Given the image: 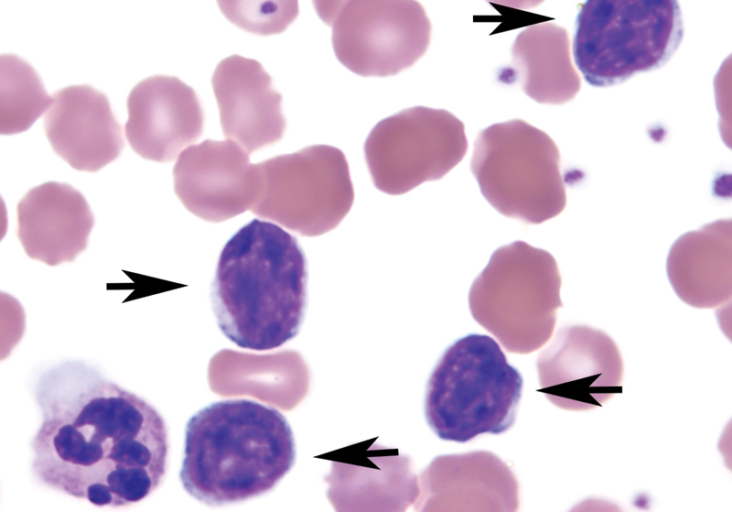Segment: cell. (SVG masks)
Returning <instances> with one entry per match:
<instances>
[{"instance_id":"1","label":"cell","mask_w":732,"mask_h":512,"mask_svg":"<svg viewBox=\"0 0 732 512\" xmlns=\"http://www.w3.org/2000/svg\"><path fill=\"white\" fill-rule=\"evenodd\" d=\"M35 398L42 422L32 471L41 483L98 507L128 506L158 488L167 431L144 399L80 361L45 371Z\"/></svg>"},{"instance_id":"2","label":"cell","mask_w":732,"mask_h":512,"mask_svg":"<svg viewBox=\"0 0 732 512\" xmlns=\"http://www.w3.org/2000/svg\"><path fill=\"white\" fill-rule=\"evenodd\" d=\"M307 265L297 239L253 219L225 244L212 286L221 332L238 347L267 351L293 339L306 306Z\"/></svg>"},{"instance_id":"3","label":"cell","mask_w":732,"mask_h":512,"mask_svg":"<svg viewBox=\"0 0 732 512\" xmlns=\"http://www.w3.org/2000/svg\"><path fill=\"white\" fill-rule=\"evenodd\" d=\"M286 418L248 399L212 403L188 421L180 480L198 501L221 506L260 496L295 462Z\"/></svg>"},{"instance_id":"4","label":"cell","mask_w":732,"mask_h":512,"mask_svg":"<svg viewBox=\"0 0 732 512\" xmlns=\"http://www.w3.org/2000/svg\"><path fill=\"white\" fill-rule=\"evenodd\" d=\"M520 372L491 337L470 334L442 355L427 384L425 416L442 440L468 442L514 424L522 395Z\"/></svg>"},{"instance_id":"5","label":"cell","mask_w":732,"mask_h":512,"mask_svg":"<svg viewBox=\"0 0 732 512\" xmlns=\"http://www.w3.org/2000/svg\"><path fill=\"white\" fill-rule=\"evenodd\" d=\"M575 24L574 60L596 87L662 67L684 31L678 0H586Z\"/></svg>"},{"instance_id":"6","label":"cell","mask_w":732,"mask_h":512,"mask_svg":"<svg viewBox=\"0 0 732 512\" xmlns=\"http://www.w3.org/2000/svg\"><path fill=\"white\" fill-rule=\"evenodd\" d=\"M555 258L524 241L496 249L471 285L474 320L511 353L529 354L552 337L562 307Z\"/></svg>"},{"instance_id":"7","label":"cell","mask_w":732,"mask_h":512,"mask_svg":"<svg viewBox=\"0 0 732 512\" xmlns=\"http://www.w3.org/2000/svg\"><path fill=\"white\" fill-rule=\"evenodd\" d=\"M470 168L484 198L506 217L534 225L566 207L558 147L545 131L524 120L482 129Z\"/></svg>"},{"instance_id":"8","label":"cell","mask_w":732,"mask_h":512,"mask_svg":"<svg viewBox=\"0 0 732 512\" xmlns=\"http://www.w3.org/2000/svg\"><path fill=\"white\" fill-rule=\"evenodd\" d=\"M252 170L249 210L302 236L333 230L354 202L348 162L333 146L312 145L252 164Z\"/></svg>"},{"instance_id":"9","label":"cell","mask_w":732,"mask_h":512,"mask_svg":"<svg viewBox=\"0 0 732 512\" xmlns=\"http://www.w3.org/2000/svg\"><path fill=\"white\" fill-rule=\"evenodd\" d=\"M468 150L464 123L444 109L416 106L379 121L364 144L374 186L401 195L444 177Z\"/></svg>"},{"instance_id":"10","label":"cell","mask_w":732,"mask_h":512,"mask_svg":"<svg viewBox=\"0 0 732 512\" xmlns=\"http://www.w3.org/2000/svg\"><path fill=\"white\" fill-rule=\"evenodd\" d=\"M431 23L417 0H351L332 25L339 62L353 73L386 77L422 57Z\"/></svg>"},{"instance_id":"11","label":"cell","mask_w":732,"mask_h":512,"mask_svg":"<svg viewBox=\"0 0 732 512\" xmlns=\"http://www.w3.org/2000/svg\"><path fill=\"white\" fill-rule=\"evenodd\" d=\"M540 391L555 406L588 411L622 391L623 360L614 340L585 325L561 328L537 360Z\"/></svg>"},{"instance_id":"12","label":"cell","mask_w":732,"mask_h":512,"mask_svg":"<svg viewBox=\"0 0 732 512\" xmlns=\"http://www.w3.org/2000/svg\"><path fill=\"white\" fill-rule=\"evenodd\" d=\"M173 179L184 207L208 222L242 214L254 199L249 152L230 139L205 140L184 149L173 168Z\"/></svg>"},{"instance_id":"13","label":"cell","mask_w":732,"mask_h":512,"mask_svg":"<svg viewBox=\"0 0 732 512\" xmlns=\"http://www.w3.org/2000/svg\"><path fill=\"white\" fill-rule=\"evenodd\" d=\"M127 111L128 143L147 160L173 161L203 132L199 98L175 76L154 75L140 81L128 95Z\"/></svg>"},{"instance_id":"14","label":"cell","mask_w":732,"mask_h":512,"mask_svg":"<svg viewBox=\"0 0 732 512\" xmlns=\"http://www.w3.org/2000/svg\"><path fill=\"white\" fill-rule=\"evenodd\" d=\"M419 512H515L519 486L495 454L473 451L441 455L420 473Z\"/></svg>"},{"instance_id":"15","label":"cell","mask_w":732,"mask_h":512,"mask_svg":"<svg viewBox=\"0 0 732 512\" xmlns=\"http://www.w3.org/2000/svg\"><path fill=\"white\" fill-rule=\"evenodd\" d=\"M44 116L53 151L72 168L96 172L114 161L124 147L122 127L106 95L90 85L58 90Z\"/></svg>"},{"instance_id":"16","label":"cell","mask_w":732,"mask_h":512,"mask_svg":"<svg viewBox=\"0 0 732 512\" xmlns=\"http://www.w3.org/2000/svg\"><path fill=\"white\" fill-rule=\"evenodd\" d=\"M211 83L226 139L250 153L282 138L286 126L282 96L260 62L240 55L224 58Z\"/></svg>"},{"instance_id":"17","label":"cell","mask_w":732,"mask_h":512,"mask_svg":"<svg viewBox=\"0 0 732 512\" xmlns=\"http://www.w3.org/2000/svg\"><path fill=\"white\" fill-rule=\"evenodd\" d=\"M17 236L26 254L50 266L71 262L87 247L94 217L72 186L47 182L17 205Z\"/></svg>"},{"instance_id":"18","label":"cell","mask_w":732,"mask_h":512,"mask_svg":"<svg viewBox=\"0 0 732 512\" xmlns=\"http://www.w3.org/2000/svg\"><path fill=\"white\" fill-rule=\"evenodd\" d=\"M668 279L678 297L696 308H716L731 299V220L708 223L683 234L667 258Z\"/></svg>"},{"instance_id":"19","label":"cell","mask_w":732,"mask_h":512,"mask_svg":"<svg viewBox=\"0 0 732 512\" xmlns=\"http://www.w3.org/2000/svg\"><path fill=\"white\" fill-rule=\"evenodd\" d=\"M523 91L542 104H563L580 90L581 79L570 55L567 30L551 22L531 25L512 46Z\"/></svg>"},{"instance_id":"20","label":"cell","mask_w":732,"mask_h":512,"mask_svg":"<svg viewBox=\"0 0 732 512\" xmlns=\"http://www.w3.org/2000/svg\"><path fill=\"white\" fill-rule=\"evenodd\" d=\"M339 504L352 510L405 511L419 495L410 459L397 450L348 465L339 484Z\"/></svg>"},{"instance_id":"21","label":"cell","mask_w":732,"mask_h":512,"mask_svg":"<svg viewBox=\"0 0 732 512\" xmlns=\"http://www.w3.org/2000/svg\"><path fill=\"white\" fill-rule=\"evenodd\" d=\"M0 63V131L6 135L20 133L48 110L53 97L47 94L36 71L23 59L3 54Z\"/></svg>"},{"instance_id":"22","label":"cell","mask_w":732,"mask_h":512,"mask_svg":"<svg viewBox=\"0 0 732 512\" xmlns=\"http://www.w3.org/2000/svg\"><path fill=\"white\" fill-rule=\"evenodd\" d=\"M238 28L261 36L284 32L299 14L298 0H216Z\"/></svg>"},{"instance_id":"23","label":"cell","mask_w":732,"mask_h":512,"mask_svg":"<svg viewBox=\"0 0 732 512\" xmlns=\"http://www.w3.org/2000/svg\"><path fill=\"white\" fill-rule=\"evenodd\" d=\"M351 0H312L319 18L328 26H332L336 18Z\"/></svg>"},{"instance_id":"24","label":"cell","mask_w":732,"mask_h":512,"mask_svg":"<svg viewBox=\"0 0 732 512\" xmlns=\"http://www.w3.org/2000/svg\"><path fill=\"white\" fill-rule=\"evenodd\" d=\"M495 5H501L514 9L527 10L540 5L544 0H486Z\"/></svg>"}]
</instances>
